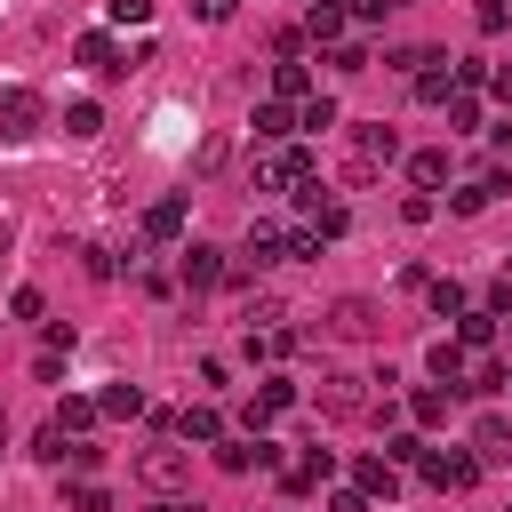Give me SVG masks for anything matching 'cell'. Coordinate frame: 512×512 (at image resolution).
Listing matches in <instances>:
<instances>
[{"mask_svg":"<svg viewBox=\"0 0 512 512\" xmlns=\"http://www.w3.org/2000/svg\"><path fill=\"white\" fill-rule=\"evenodd\" d=\"M240 320H248V328H280V320H288V304H280V296H248V312H240Z\"/></svg>","mask_w":512,"mask_h":512,"instance_id":"obj_33","label":"cell"},{"mask_svg":"<svg viewBox=\"0 0 512 512\" xmlns=\"http://www.w3.org/2000/svg\"><path fill=\"white\" fill-rule=\"evenodd\" d=\"M272 96H280V104H304V96H312V72H304L296 56H280V64H272Z\"/></svg>","mask_w":512,"mask_h":512,"instance_id":"obj_18","label":"cell"},{"mask_svg":"<svg viewBox=\"0 0 512 512\" xmlns=\"http://www.w3.org/2000/svg\"><path fill=\"white\" fill-rule=\"evenodd\" d=\"M136 480H144V488H160V496H168V488H176V480H184V448H144V456H136Z\"/></svg>","mask_w":512,"mask_h":512,"instance_id":"obj_10","label":"cell"},{"mask_svg":"<svg viewBox=\"0 0 512 512\" xmlns=\"http://www.w3.org/2000/svg\"><path fill=\"white\" fill-rule=\"evenodd\" d=\"M496 192H504V168H480L472 184H456V192H448V208H456V216H480Z\"/></svg>","mask_w":512,"mask_h":512,"instance_id":"obj_11","label":"cell"},{"mask_svg":"<svg viewBox=\"0 0 512 512\" xmlns=\"http://www.w3.org/2000/svg\"><path fill=\"white\" fill-rule=\"evenodd\" d=\"M256 192H320V168H312V152L304 144H280L272 160H256Z\"/></svg>","mask_w":512,"mask_h":512,"instance_id":"obj_2","label":"cell"},{"mask_svg":"<svg viewBox=\"0 0 512 512\" xmlns=\"http://www.w3.org/2000/svg\"><path fill=\"white\" fill-rule=\"evenodd\" d=\"M384 456H392V464H400V472H408V464H416V472H424V456H432V448H424V440H416V432H392V440H384Z\"/></svg>","mask_w":512,"mask_h":512,"instance_id":"obj_30","label":"cell"},{"mask_svg":"<svg viewBox=\"0 0 512 512\" xmlns=\"http://www.w3.org/2000/svg\"><path fill=\"white\" fill-rule=\"evenodd\" d=\"M192 16H200V24H232V16H240V0H192Z\"/></svg>","mask_w":512,"mask_h":512,"instance_id":"obj_41","label":"cell"},{"mask_svg":"<svg viewBox=\"0 0 512 512\" xmlns=\"http://www.w3.org/2000/svg\"><path fill=\"white\" fill-rule=\"evenodd\" d=\"M240 256H248V264H256V272H264V264H272V256H288V232H280V224H272V216H256V224H248V248H240Z\"/></svg>","mask_w":512,"mask_h":512,"instance_id":"obj_15","label":"cell"},{"mask_svg":"<svg viewBox=\"0 0 512 512\" xmlns=\"http://www.w3.org/2000/svg\"><path fill=\"white\" fill-rule=\"evenodd\" d=\"M424 296H432V312H464V280H432Z\"/></svg>","mask_w":512,"mask_h":512,"instance_id":"obj_38","label":"cell"},{"mask_svg":"<svg viewBox=\"0 0 512 512\" xmlns=\"http://www.w3.org/2000/svg\"><path fill=\"white\" fill-rule=\"evenodd\" d=\"M296 352V328H248V360H288Z\"/></svg>","mask_w":512,"mask_h":512,"instance_id":"obj_22","label":"cell"},{"mask_svg":"<svg viewBox=\"0 0 512 512\" xmlns=\"http://www.w3.org/2000/svg\"><path fill=\"white\" fill-rule=\"evenodd\" d=\"M296 128H336V96H320V88H312V96L296 104Z\"/></svg>","mask_w":512,"mask_h":512,"instance_id":"obj_28","label":"cell"},{"mask_svg":"<svg viewBox=\"0 0 512 512\" xmlns=\"http://www.w3.org/2000/svg\"><path fill=\"white\" fill-rule=\"evenodd\" d=\"M328 72H344V80L368 72V48H360V40H336V48H328Z\"/></svg>","mask_w":512,"mask_h":512,"instance_id":"obj_31","label":"cell"},{"mask_svg":"<svg viewBox=\"0 0 512 512\" xmlns=\"http://www.w3.org/2000/svg\"><path fill=\"white\" fill-rule=\"evenodd\" d=\"M96 408H104V416H144V392H136V384H112Z\"/></svg>","mask_w":512,"mask_h":512,"instance_id":"obj_34","label":"cell"},{"mask_svg":"<svg viewBox=\"0 0 512 512\" xmlns=\"http://www.w3.org/2000/svg\"><path fill=\"white\" fill-rule=\"evenodd\" d=\"M360 496H368V504H376V496L392 504V496H400V464H392V456H360Z\"/></svg>","mask_w":512,"mask_h":512,"instance_id":"obj_16","label":"cell"},{"mask_svg":"<svg viewBox=\"0 0 512 512\" xmlns=\"http://www.w3.org/2000/svg\"><path fill=\"white\" fill-rule=\"evenodd\" d=\"M424 104H448L456 96V56H440V48H424V64H416V80H408Z\"/></svg>","mask_w":512,"mask_h":512,"instance_id":"obj_8","label":"cell"},{"mask_svg":"<svg viewBox=\"0 0 512 512\" xmlns=\"http://www.w3.org/2000/svg\"><path fill=\"white\" fill-rule=\"evenodd\" d=\"M152 512H200V504H184V496H160V504H152Z\"/></svg>","mask_w":512,"mask_h":512,"instance_id":"obj_45","label":"cell"},{"mask_svg":"<svg viewBox=\"0 0 512 512\" xmlns=\"http://www.w3.org/2000/svg\"><path fill=\"white\" fill-rule=\"evenodd\" d=\"M120 272V248H88V280H112Z\"/></svg>","mask_w":512,"mask_h":512,"instance_id":"obj_42","label":"cell"},{"mask_svg":"<svg viewBox=\"0 0 512 512\" xmlns=\"http://www.w3.org/2000/svg\"><path fill=\"white\" fill-rule=\"evenodd\" d=\"M472 24H480V32H504V24H512V0H472Z\"/></svg>","mask_w":512,"mask_h":512,"instance_id":"obj_37","label":"cell"},{"mask_svg":"<svg viewBox=\"0 0 512 512\" xmlns=\"http://www.w3.org/2000/svg\"><path fill=\"white\" fill-rule=\"evenodd\" d=\"M448 128H456V136H472V128H480V96H472V88H456V96H448Z\"/></svg>","mask_w":512,"mask_h":512,"instance_id":"obj_27","label":"cell"},{"mask_svg":"<svg viewBox=\"0 0 512 512\" xmlns=\"http://www.w3.org/2000/svg\"><path fill=\"white\" fill-rule=\"evenodd\" d=\"M32 456H40V464H72V440H64L56 424H40V440H32Z\"/></svg>","mask_w":512,"mask_h":512,"instance_id":"obj_35","label":"cell"},{"mask_svg":"<svg viewBox=\"0 0 512 512\" xmlns=\"http://www.w3.org/2000/svg\"><path fill=\"white\" fill-rule=\"evenodd\" d=\"M472 456H480V464H512V424H504V416H480V424H472Z\"/></svg>","mask_w":512,"mask_h":512,"instance_id":"obj_13","label":"cell"},{"mask_svg":"<svg viewBox=\"0 0 512 512\" xmlns=\"http://www.w3.org/2000/svg\"><path fill=\"white\" fill-rule=\"evenodd\" d=\"M424 360H432V376H440V384H464V368H472V352H464L456 336H440V344H432Z\"/></svg>","mask_w":512,"mask_h":512,"instance_id":"obj_20","label":"cell"},{"mask_svg":"<svg viewBox=\"0 0 512 512\" xmlns=\"http://www.w3.org/2000/svg\"><path fill=\"white\" fill-rule=\"evenodd\" d=\"M504 328H512V312H504Z\"/></svg>","mask_w":512,"mask_h":512,"instance_id":"obj_48","label":"cell"},{"mask_svg":"<svg viewBox=\"0 0 512 512\" xmlns=\"http://www.w3.org/2000/svg\"><path fill=\"white\" fill-rule=\"evenodd\" d=\"M464 384H472V392H496V384H512V376H504L496 360H472V368H464Z\"/></svg>","mask_w":512,"mask_h":512,"instance_id":"obj_39","label":"cell"},{"mask_svg":"<svg viewBox=\"0 0 512 512\" xmlns=\"http://www.w3.org/2000/svg\"><path fill=\"white\" fill-rule=\"evenodd\" d=\"M288 400H296V384H288V376H272V384H264V392L248 400V416H240V424H248V440H264V424H272V416H280Z\"/></svg>","mask_w":512,"mask_h":512,"instance_id":"obj_9","label":"cell"},{"mask_svg":"<svg viewBox=\"0 0 512 512\" xmlns=\"http://www.w3.org/2000/svg\"><path fill=\"white\" fill-rule=\"evenodd\" d=\"M408 176H416V192H432V184H448V144H432V152H416V160H408Z\"/></svg>","mask_w":512,"mask_h":512,"instance_id":"obj_25","label":"cell"},{"mask_svg":"<svg viewBox=\"0 0 512 512\" xmlns=\"http://www.w3.org/2000/svg\"><path fill=\"white\" fill-rule=\"evenodd\" d=\"M408 416H416V424H440V416H448V392H416Z\"/></svg>","mask_w":512,"mask_h":512,"instance_id":"obj_40","label":"cell"},{"mask_svg":"<svg viewBox=\"0 0 512 512\" xmlns=\"http://www.w3.org/2000/svg\"><path fill=\"white\" fill-rule=\"evenodd\" d=\"M176 232H184V200L168 192V200H152V208H144V240H176Z\"/></svg>","mask_w":512,"mask_h":512,"instance_id":"obj_19","label":"cell"},{"mask_svg":"<svg viewBox=\"0 0 512 512\" xmlns=\"http://www.w3.org/2000/svg\"><path fill=\"white\" fill-rule=\"evenodd\" d=\"M176 432H184V440H208V448H216V440H224V416H216V408L200 400V408H184V416H176Z\"/></svg>","mask_w":512,"mask_h":512,"instance_id":"obj_23","label":"cell"},{"mask_svg":"<svg viewBox=\"0 0 512 512\" xmlns=\"http://www.w3.org/2000/svg\"><path fill=\"white\" fill-rule=\"evenodd\" d=\"M392 160H400V136H392L384 120H360V128H352V152H344V176H352V184H376Z\"/></svg>","mask_w":512,"mask_h":512,"instance_id":"obj_1","label":"cell"},{"mask_svg":"<svg viewBox=\"0 0 512 512\" xmlns=\"http://www.w3.org/2000/svg\"><path fill=\"white\" fill-rule=\"evenodd\" d=\"M0 448H8V408H0Z\"/></svg>","mask_w":512,"mask_h":512,"instance_id":"obj_47","label":"cell"},{"mask_svg":"<svg viewBox=\"0 0 512 512\" xmlns=\"http://www.w3.org/2000/svg\"><path fill=\"white\" fill-rule=\"evenodd\" d=\"M96 416H104L96 400H64V408H56V432H64V440H80V432H88Z\"/></svg>","mask_w":512,"mask_h":512,"instance_id":"obj_26","label":"cell"},{"mask_svg":"<svg viewBox=\"0 0 512 512\" xmlns=\"http://www.w3.org/2000/svg\"><path fill=\"white\" fill-rule=\"evenodd\" d=\"M72 56H80L88 72H128V64L112 56V40H104V32H80V40H72Z\"/></svg>","mask_w":512,"mask_h":512,"instance_id":"obj_21","label":"cell"},{"mask_svg":"<svg viewBox=\"0 0 512 512\" xmlns=\"http://www.w3.org/2000/svg\"><path fill=\"white\" fill-rule=\"evenodd\" d=\"M64 504H72V512H112V496H104L96 480H72V488H64Z\"/></svg>","mask_w":512,"mask_h":512,"instance_id":"obj_36","label":"cell"},{"mask_svg":"<svg viewBox=\"0 0 512 512\" xmlns=\"http://www.w3.org/2000/svg\"><path fill=\"white\" fill-rule=\"evenodd\" d=\"M304 224H312L320 240H344V224H352V216H344V200H320V192H304Z\"/></svg>","mask_w":512,"mask_h":512,"instance_id":"obj_17","label":"cell"},{"mask_svg":"<svg viewBox=\"0 0 512 512\" xmlns=\"http://www.w3.org/2000/svg\"><path fill=\"white\" fill-rule=\"evenodd\" d=\"M40 120H48V104H40L32 88H0V136H8V144L40 136Z\"/></svg>","mask_w":512,"mask_h":512,"instance_id":"obj_5","label":"cell"},{"mask_svg":"<svg viewBox=\"0 0 512 512\" xmlns=\"http://www.w3.org/2000/svg\"><path fill=\"white\" fill-rule=\"evenodd\" d=\"M0 256H8V216H0Z\"/></svg>","mask_w":512,"mask_h":512,"instance_id":"obj_46","label":"cell"},{"mask_svg":"<svg viewBox=\"0 0 512 512\" xmlns=\"http://www.w3.org/2000/svg\"><path fill=\"white\" fill-rule=\"evenodd\" d=\"M152 16V0H112V24H144Z\"/></svg>","mask_w":512,"mask_h":512,"instance_id":"obj_43","label":"cell"},{"mask_svg":"<svg viewBox=\"0 0 512 512\" xmlns=\"http://www.w3.org/2000/svg\"><path fill=\"white\" fill-rule=\"evenodd\" d=\"M216 464H224V472H248V464L264 472V464H280V448H272V440H216Z\"/></svg>","mask_w":512,"mask_h":512,"instance_id":"obj_12","label":"cell"},{"mask_svg":"<svg viewBox=\"0 0 512 512\" xmlns=\"http://www.w3.org/2000/svg\"><path fill=\"white\" fill-rule=\"evenodd\" d=\"M320 416H368V376L328 368V376H320Z\"/></svg>","mask_w":512,"mask_h":512,"instance_id":"obj_4","label":"cell"},{"mask_svg":"<svg viewBox=\"0 0 512 512\" xmlns=\"http://www.w3.org/2000/svg\"><path fill=\"white\" fill-rule=\"evenodd\" d=\"M328 336H336V344L376 336V304H368V296H336V304H328Z\"/></svg>","mask_w":512,"mask_h":512,"instance_id":"obj_7","label":"cell"},{"mask_svg":"<svg viewBox=\"0 0 512 512\" xmlns=\"http://www.w3.org/2000/svg\"><path fill=\"white\" fill-rule=\"evenodd\" d=\"M480 472H488V464H480V456H464V448H448V456H424V480H432L440 496H464Z\"/></svg>","mask_w":512,"mask_h":512,"instance_id":"obj_6","label":"cell"},{"mask_svg":"<svg viewBox=\"0 0 512 512\" xmlns=\"http://www.w3.org/2000/svg\"><path fill=\"white\" fill-rule=\"evenodd\" d=\"M96 128H104V112H96L88 96H80V104H64V136H96Z\"/></svg>","mask_w":512,"mask_h":512,"instance_id":"obj_32","label":"cell"},{"mask_svg":"<svg viewBox=\"0 0 512 512\" xmlns=\"http://www.w3.org/2000/svg\"><path fill=\"white\" fill-rule=\"evenodd\" d=\"M488 336H496V312H488V304L456 320V344H464V352H472V344H488Z\"/></svg>","mask_w":512,"mask_h":512,"instance_id":"obj_29","label":"cell"},{"mask_svg":"<svg viewBox=\"0 0 512 512\" xmlns=\"http://www.w3.org/2000/svg\"><path fill=\"white\" fill-rule=\"evenodd\" d=\"M344 24H352L344 8H304V40H328V48H336V40H344Z\"/></svg>","mask_w":512,"mask_h":512,"instance_id":"obj_24","label":"cell"},{"mask_svg":"<svg viewBox=\"0 0 512 512\" xmlns=\"http://www.w3.org/2000/svg\"><path fill=\"white\" fill-rule=\"evenodd\" d=\"M328 512H376V504H368L360 488H336V496H328Z\"/></svg>","mask_w":512,"mask_h":512,"instance_id":"obj_44","label":"cell"},{"mask_svg":"<svg viewBox=\"0 0 512 512\" xmlns=\"http://www.w3.org/2000/svg\"><path fill=\"white\" fill-rule=\"evenodd\" d=\"M176 280H184V288L200 296V288H224V280H232V264H224V248H208V240H192V248L176 256Z\"/></svg>","mask_w":512,"mask_h":512,"instance_id":"obj_3","label":"cell"},{"mask_svg":"<svg viewBox=\"0 0 512 512\" xmlns=\"http://www.w3.org/2000/svg\"><path fill=\"white\" fill-rule=\"evenodd\" d=\"M248 128H256L264 144H280V136H296V104H280V96H264V104L248 112Z\"/></svg>","mask_w":512,"mask_h":512,"instance_id":"obj_14","label":"cell"}]
</instances>
